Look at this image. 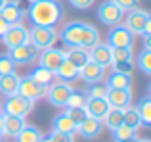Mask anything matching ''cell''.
Instances as JSON below:
<instances>
[{"mask_svg":"<svg viewBox=\"0 0 151 142\" xmlns=\"http://www.w3.org/2000/svg\"><path fill=\"white\" fill-rule=\"evenodd\" d=\"M8 27H10V23H8L6 19H4L2 15H0V38L4 37V33H6V31H8Z\"/></svg>","mask_w":151,"mask_h":142,"instance_id":"obj_40","label":"cell"},{"mask_svg":"<svg viewBox=\"0 0 151 142\" xmlns=\"http://www.w3.org/2000/svg\"><path fill=\"white\" fill-rule=\"evenodd\" d=\"M101 123H103V127H105V129L115 131L119 125H122V109H119V108H109V112L105 113V117H103Z\"/></svg>","mask_w":151,"mask_h":142,"instance_id":"obj_28","label":"cell"},{"mask_svg":"<svg viewBox=\"0 0 151 142\" xmlns=\"http://www.w3.org/2000/svg\"><path fill=\"white\" fill-rule=\"evenodd\" d=\"M25 117L19 115H4V127H2V135L15 138V136L21 133V129L25 127Z\"/></svg>","mask_w":151,"mask_h":142,"instance_id":"obj_22","label":"cell"},{"mask_svg":"<svg viewBox=\"0 0 151 142\" xmlns=\"http://www.w3.org/2000/svg\"><path fill=\"white\" fill-rule=\"evenodd\" d=\"M52 131L67 133V135H77V125L71 121V117L67 115L65 112H61L52 119Z\"/></svg>","mask_w":151,"mask_h":142,"instance_id":"obj_23","label":"cell"},{"mask_svg":"<svg viewBox=\"0 0 151 142\" xmlns=\"http://www.w3.org/2000/svg\"><path fill=\"white\" fill-rule=\"evenodd\" d=\"M124 27L134 35V37H145L151 35V15L142 8H134L126 14Z\"/></svg>","mask_w":151,"mask_h":142,"instance_id":"obj_3","label":"cell"},{"mask_svg":"<svg viewBox=\"0 0 151 142\" xmlns=\"http://www.w3.org/2000/svg\"><path fill=\"white\" fill-rule=\"evenodd\" d=\"M40 142H52V140H50V136H42Z\"/></svg>","mask_w":151,"mask_h":142,"instance_id":"obj_43","label":"cell"},{"mask_svg":"<svg viewBox=\"0 0 151 142\" xmlns=\"http://www.w3.org/2000/svg\"><path fill=\"white\" fill-rule=\"evenodd\" d=\"M100 31L94 25L84 21H69L67 25H63V29L58 33V38H61V42L71 48V46H82V48H92L94 44L100 42Z\"/></svg>","mask_w":151,"mask_h":142,"instance_id":"obj_1","label":"cell"},{"mask_svg":"<svg viewBox=\"0 0 151 142\" xmlns=\"http://www.w3.org/2000/svg\"><path fill=\"white\" fill-rule=\"evenodd\" d=\"M88 52H90V60L96 62L98 65H101V67H105V69L113 67V48H111L107 42L100 41L98 44H94Z\"/></svg>","mask_w":151,"mask_h":142,"instance_id":"obj_13","label":"cell"},{"mask_svg":"<svg viewBox=\"0 0 151 142\" xmlns=\"http://www.w3.org/2000/svg\"><path fill=\"white\" fill-rule=\"evenodd\" d=\"M29 42L38 50H46L58 42V31L55 27H42V25H33L29 29Z\"/></svg>","mask_w":151,"mask_h":142,"instance_id":"obj_5","label":"cell"},{"mask_svg":"<svg viewBox=\"0 0 151 142\" xmlns=\"http://www.w3.org/2000/svg\"><path fill=\"white\" fill-rule=\"evenodd\" d=\"M136 64L144 75H151V50L149 48L144 46V50L136 56Z\"/></svg>","mask_w":151,"mask_h":142,"instance_id":"obj_33","label":"cell"},{"mask_svg":"<svg viewBox=\"0 0 151 142\" xmlns=\"http://www.w3.org/2000/svg\"><path fill=\"white\" fill-rule=\"evenodd\" d=\"M17 88H19V75L17 73H8V75L0 77V94L4 98L17 94Z\"/></svg>","mask_w":151,"mask_h":142,"instance_id":"obj_24","label":"cell"},{"mask_svg":"<svg viewBox=\"0 0 151 142\" xmlns=\"http://www.w3.org/2000/svg\"><path fill=\"white\" fill-rule=\"evenodd\" d=\"M111 106L107 104L105 98H86V104H84V109L90 117H96V119L103 121L105 113L109 112Z\"/></svg>","mask_w":151,"mask_h":142,"instance_id":"obj_20","label":"cell"},{"mask_svg":"<svg viewBox=\"0 0 151 142\" xmlns=\"http://www.w3.org/2000/svg\"><path fill=\"white\" fill-rule=\"evenodd\" d=\"M27 15L33 21V25L55 27L63 17V6L59 0H42V2L31 4Z\"/></svg>","mask_w":151,"mask_h":142,"instance_id":"obj_2","label":"cell"},{"mask_svg":"<svg viewBox=\"0 0 151 142\" xmlns=\"http://www.w3.org/2000/svg\"><path fill=\"white\" fill-rule=\"evenodd\" d=\"M29 2H31V4H35V2H42V0H29Z\"/></svg>","mask_w":151,"mask_h":142,"instance_id":"obj_45","label":"cell"},{"mask_svg":"<svg viewBox=\"0 0 151 142\" xmlns=\"http://www.w3.org/2000/svg\"><path fill=\"white\" fill-rule=\"evenodd\" d=\"M77 133L82 136L84 140H94L103 133V123L96 117H86L81 125H77Z\"/></svg>","mask_w":151,"mask_h":142,"instance_id":"obj_16","label":"cell"},{"mask_svg":"<svg viewBox=\"0 0 151 142\" xmlns=\"http://www.w3.org/2000/svg\"><path fill=\"white\" fill-rule=\"evenodd\" d=\"M65 52V58L75 65L77 69H81L82 65H86L90 62V52L88 48H82V46H71V48L63 50Z\"/></svg>","mask_w":151,"mask_h":142,"instance_id":"obj_21","label":"cell"},{"mask_svg":"<svg viewBox=\"0 0 151 142\" xmlns=\"http://www.w3.org/2000/svg\"><path fill=\"white\" fill-rule=\"evenodd\" d=\"M132 88H109L107 90V104L111 108H119V109H124L128 106H132Z\"/></svg>","mask_w":151,"mask_h":142,"instance_id":"obj_14","label":"cell"},{"mask_svg":"<svg viewBox=\"0 0 151 142\" xmlns=\"http://www.w3.org/2000/svg\"><path fill=\"white\" fill-rule=\"evenodd\" d=\"M46 88H48V86L37 83L35 79H31L29 75H25V77H19L17 94H21L23 98H29V100L37 102V100H40V98L46 96Z\"/></svg>","mask_w":151,"mask_h":142,"instance_id":"obj_10","label":"cell"},{"mask_svg":"<svg viewBox=\"0 0 151 142\" xmlns=\"http://www.w3.org/2000/svg\"><path fill=\"white\" fill-rule=\"evenodd\" d=\"M111 2H113L115 6H119L122 12H130V10H134V8L138 6L140 0H111Z\"/></svg>","mask_w":151,"mask_h":142,"instance_id":"obj_38","label":"cell"},{"mask_svg":"<svg viewBox=\"0 0 151 142\" xmlns=\"http://www.w3.org/2000/svg\"><path fill=\"white\" fill-rule=\"evenodd\" d=\"M84 104H86V96H84V92L73 90V92H71V96L67 98L65 108H84Z\"/></svg>","mask_w":151,"mask_h":142,"instance_id":"obj_34","label":"cell"},{"mask_svg":"<svg viewBox=\"0 0 151 142\" xmlns=\"http://www.w3.org/2000/svg\"><path fill=\"white\" fill-rule=\"evenodd\" d=\"M2 127H4V113L0 112V133H2Z\"/></svg>","mask_w":151,"mask_h":142,"instance_id":"obj_41","label":"cell"},{"mask_svg":"<svg viewBox=\"0 0 151 142\" xmlns=\"http://www.w3.org/2000/svg\"><path fill=\"white\" fill-rule=\"evenodd\" d=\"M132 64H134L132 48H113V69L132 75Z\"/></svg>","mask_w":151,"mask_h":142,"instance_id":"obj_15","label":"cell"},{"mask_svg":"<svg viewBox=\"0 0 151 142\" xmlns=\"http://www.w3.org/2000/svg\"><path fill=\"white\" fill-rule=\"evenodd\" d=\"M103 81H105L107 88H132V75L122 73V71L113 69V67H111V73Z\"/></svg>","mask_w":151,"mask_h":142,"instance_id":"obj_19","label":"cell"},{"mask_svg":"<svg viewBox=\"0 0 151 142\" xmlns=\"http://www.w3.org/2000/svg\"><path fill=\"white\" fill-rule=\"evenodd\" d=\"M122 14H124V12H122L119 6H115L111 0H103L100 6H98V10H96V17L107 27L119 25L121 19H122Z\"/></svg>","mask_w":151,"mask_h":142,"instance_id":"obj_8","label":"cell"},{"mask_svg":"<svg viewBox=\"0 0 151 142\" xmlns=\"http://www.w3.org/2000/svg\"><path fill=\"white\" fill-rule=\"evenodd\" d=\"M136 133L138 131H134V129H130L128 125H119L115 131H111V136H113V140L115 142H124V140H132V138H136Z\"/></svg>","mask_w":151,"mask_h":142,"instance_id":"obj_31","label":"cell"},{"mask_svg":"<svg viewBox=\"0 0 151 142\" xmlns=\"http://www.w3.org/2000/svg\"><path fill=\"white\" fill-rule=\"evenodd\" d=\"M0 15H2L10 25H14V23H21L23 19H25L27 12L19 6V0H8L2 6V10H0Z\"/></svg>","mask_w":151,"mask_h":142,"instance_id":"obj_17","label":"cell"},{"mask_svg":"<svg viewBox=\"0 0 151 142\" xmlns=\"http://www.w3.org/2000/svg\"><path fill=\"white\" fill-rule=\"evenodd\" d=\"M78 77L82 79L84 83H100L105 79V67H101V65H98L96 62L90 60L86 65H82L81 69H78Z\"/></svg>","mask_w":151,"mask_h":142,"instance_id":"obj_18","label":"cell"},{"mask_svg":"<svg viewBox=\"0 0 151 142\" xmlns=\"http://www.w3.org/2000/svg\"><path fill=\"white\" fill-rule=\"evenodd\" d=\"M134 142H151L149 138H138V136H136V140H134Z\"/></svg>","mask_w":151,"mask_h":142,"instance_id":"obj_42","label":"cell"},{"mask_svg":"<svg viewBox=\"0 0 151 142\" xmlns=\"http://www.w3.org/2000/svg\"><path fill=\"white\" fill-rule=\"evenodd\" d=\"M73 86L69 85V83H52V85L46 88V98H48V102L54 108H65L67 104V98L71 96V92H73Z\"/></svg>","mask_w":151,"mask_h":142,"instance_id":"obj_7","label":"cell"},{"mask_svg":"<svg viewBox=\"0 0 151 142\" xmlns=\"http://www.w3.org/2000/svg\"><path fill=\"white\" fill-rule=\"evenodd\" d=\"M107 85L103 81L100 83H90L88 86H86V92H84V96L86 98H105L107 96Z\"/></svg>","mask_w":151,"mask_h":142,"instance_id":"obj_32","label":"cell"},{"mask_svg":"<svg viewBox=\"0 0 151 142\" xmlns=\"http://www.w3.org/2000/svg\"><path fill=\"white\" fill-rule=\"evenodd\" d=\"M48 136H50V140H52V142H75V135H67V133L52 131Z\"/></svg>","mask_w":151,"mask_h":142,"instance_id":"obj_37","label":"cell"},{"mask_svg":"<svg viewBox=\"0 0 151 142\" xmlns=\"http://www.w3.org/2000/svg\"><path fill=\"white\" fill-rule=\"evenodd\" d=\"M42 136L44 135L38 131V127H35V125H25V127L21 129V133L15 136V142H40Z\"/></svg>","mask_w":151,"mask_h":142,"instance_id":"obj_27","label":"cell"},{"mask_svg":"<svg viewBox=\"0 0 151 142\" xmlns=\"http://www.w3.org/2000/svg\"><path fill=\"white\" fill-rule=\"evenodd\" d=\"M134 140H136V138H132V140H124V142H134Z\"/></svg>","mask_w":151,"mask_h":142,"instance_id":"obj_47","label":"cell"},{"mask_svg":"<svg viewBox=\"0 0 151 142\" xmlns=\"http://www.w3.org/2000/svg\"><path fill=\"white\" fill-rule=\"evenodd\" d=\"M54 75H55V79L61 81V83H73L75 79H78V69L65 58V60L59 64V67L55 69Z\"/></svg>","mask_w":151,"mask_h":142,"instance_id":"obj_25","label":"cell"},{"mask_svg":"<svg viewBox=\"0 0 151 142\" xmlns=\"http://www.w3.org/2000/svg\"><path fill=\"white\" fill-rule=\"evenodd\" d=\"M29 77H31V79H35L37 83H40V85H44V86H50L52 83H54L55 75L52 73V71H48V69L35 67V69H33V71L29 73Z\"/></svg>","mask_w":151,"mask_h":142,"instance_id":"obj_30","label":"cell"},{"mask_svg":"<svg viewBox=\"0 0 151 142\" xmlns=\"http://www.w3.org/2000/svg\"><path fill=\"white\" fill-rule=\"evenodd\" d=\"M0 142H4V135H2V133H0Z\"/></svg>","mask_w":151,"mask_h":142,"instance_id":"obj_46","label":"cell"},{"mask_svg":"<svg viewBox=\"0 0 151 142\" xmlns=\"http://www.w3.org/2000/svg\"><path fill=\"white\" fill-rule=\"evenodd\" d=\"M0 41L4 42V46L8 50L15 48V46H21L25 42H29V29L23 23H14V25L8 27V31L4 33V37Z\"/></svg>","mask_w":151,"mask_h":142,"instance_id":"obj_9","label":"cell"},{"mask_svg":"<svg viewBox=\"0 0 151 142\" xmlns=\"http://www.w3.org/2000/svg\"><path fill=\"white\" fill-rule=\"evenodd\" d=\"M96 0H69V4L77 10H88L90 6H94Z\"/></svg>","mask_w":151,"mask_h":142,"instance_id":"obj_39","label":"cell"},{"mask_svg":"<svg viewBox=\"0 0 151 142\" xmlns=\"http://www.w3.org/2000/svg\"><path fill=\"white\" fill-rule=\"evenodd\" d=\"M136 109H138V113H140L142 125H144V127H149L151 125V98L149 96L140 98L138 104H136Z\"/></svg>","mask_w":151,"mask_h":142,"instance_id":"obj_29","label":"cell"},{"mask_svg":"<svg viewBox=\"0 0 151 142\" xmlns=\"http://www.w3.org/2000/svg\"><path fill=\"white\" fill-rule=\"evenodd\" d=\"M15 67H17V65L12 62V58L8 56V52L0 54V77H2V75H8V73H15Z\"/></svg>","mask_w":151,"mask_h":142,"instance_id":"obj_36","label":"cell"},{"mask_svg":"<svg viewBox=\"0 0 151 142\" xmlns=\"http://www.w3.org/2000/svg\"><path fill=\"white\" fill-rule=\"evenodd\" d=\"M65 113L71 117V121H73L75 125H81L82 121L88 117V113H86L84 108H65Z\"/></svg>","mask_w":151,"mask_h":142,"instance_id":"obj_35","label":"cell"},{"mask_svg":"<svg viewBox=\"0 0 151 142\" xmlns=\"http://www.w3.org/2000/svg\"><path fill=\"white\" fill-rule=\"evenodd\" d=\"M35 108V102L29 98H23L21 94H14L8 96L6 100L0 104V112L4 115H19V117H27Z\"/></svg>","mask_w":151,"mask_h":142,"instance_id":"obj_4","label":"cell"},{"mask_svg":"<svg viewBox=\"0 0 151 142\" xmlns=\"http://www.w3.org/2000/svg\"><path fill=\"white\" fill-rule=\"evenodd\" d=\"M122 123L128 125L130 129L134 131H140L144 125H142V119H140V113H138L136 106H128V108L122 109Z\"/></svg>","mask_w":151,"mask_h":142,"instance_id":"obj_26","label":"cell"},{"mask_svg":"<svg viewBox=\"0 0 151 142\" xmlns=\"http://www.w3.org/2000/svg\"><path fill=\"white\" fill-rule=\"evenodd\" d=\"M38 52H40V50L35 48L31 42H25V44H21V46L10 48L8 56L12 58V62H14L15 65H29V64H33V62H37Z\"/></svg>","mask_w":151,"mask_h":142,"instance_id":"obj_11","label":"cell"},{"mask_svg":"<svg viewBox=\"0 0 151 142\" xmlns=\"http://www.w3.org/2000/svg\"><path fill=\"white\" fill-rule=\"evenodd\" d=\"M65 60V52L63 50H59V48H46V50H40L38 52V58H37V62H38V67H42V69H48L52 71V73H55V69L59 67V64Z\"/></svg>","mask_w":151,"mask_h":142,"instance_id":"obj_12","label":"cell"},{"mask_svg":"<svg viewBox=\"0 0 151 142\" xmlns=\"http://www.w3.org/2000/svg\"><path fill=\"white\" fill-rule=\"evenodd\" d=\"M6 2H8V0H0V10H2V6H4Z\"/></svg>","mask_w":151,"mask_h":142,"instance_id":"obj_44","label":"cell"},{"mask_svg":"<svg viewBox=\"0 0 151 142\" xmlns=\"http://www.w3.org/2000/svg\"><path fill=\"white\" fill-rule=\"evenodd\" d=\"M105 42L111 48H132L134 46V35L126 29L124 25H113L107 33Z\"/></svg>","mask_w":151,"mask_h":142,"instance_id":"obj_6","label":"cell"}]
</instances>
